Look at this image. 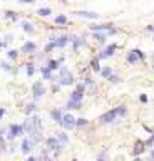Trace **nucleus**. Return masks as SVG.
Listing matches in <instances>:
<instances>
[{"instance_id":"obj_1","label":"nucleus","mask_w":154,"mask_h":161,"mask_svg":"<svg viewBox=\"0 0 154 161\" xmlns=\"http://www.w3.org/2000/svg\"><path fill=\"white\" fill-rule=\"evenodd\" d=\"M47 150H49V151H54V154L59 156L60 153H62L60 139H59V138H49V139H47Z\"/></svg>"},{"instance_id":"obj_2","label":"nucleus","mask_w":154,"mask_h":161,"mask_svg":"<svg viewBox=\"0 0 154 161\" xmlns=\"http://www.w3.org/2000/svg\"><path fill=\"white\" fill-rule=\"evenodd\" d=\"M59 82H60V86H72L74 84V76H72V72H70L67 67H62Z\"/></svg>"},{"instance_id":"obj_3","label":"nucleus","mask_w":154,"mask_h":161,"mask_svg":"<svg viewBox=\"0 0 154 161\" xmlns=\"http://www.w3.org/2000/svg\"><path fill=\"white\" fill-rule=\"evenodd\" d=\"M24 127H25V131H27V133H32V131L40 129V119L37 118V116L30 118V119H27V121L24 123Z\"/></svg>"},{"instance_id":"obj_4","label":"nucleus","mask_w":154,"mask_h":161,"mask_svg":"<svg viewBox=\"0 0 154 161\" xmlns=\"http://www.w3.org/2000/svg\"><path fill=\"white\" fill-rule=\"evenodd\" d=\"M59 124L64 127V129H74V127H77L76 126V118H74L72 114H64V116H62V121Z\"/></svg>"},{"instance_id":"obj_5","label":"nucleus","mask_w":154,"mask_h":161,"mask_svg":"<svg viewBox=\"0 0 154 161\" xmlns=\"http://www.w3.org/2000/svg\"><path fill=\"white\" fill-rule=\"evenodd\" d=\"M24 131H25V127L22 126H19V124H10L9 127V134H7V139H14V138H17L19 134H24Z\"/></svg>"},{"instance_id":"obj_6","label":"nucleus","mask_w":154,"mask_h":161,"mask_svg":"<svg viewBox=\"0 0 154 161\" xmlns=\"http://www.w3.org/2000/svg\"><path fill=\"white\" fill-rule=\"evenodd\" d=\"M117 116H119V114H117V111H116V109H112V111H107L106 114H102L99 121H101L102 124H109V123L116 121V118H117Z\"/></svg>"},{"instance_id":"obj_7","label":"nucleus","mask_w":154,"mask_h":161,"mask_svg":"<svg viewBox=\"0 0 154 161\" xmlns=\"http://www.w3.org/2000/svg\"><path fill=\"white\" fill-rule=\"evenodd\" d=\"M116 51H117V45H116V44H109L101 54H99V59H107V57H112Z\"/></svg>"},{"instance_id":"obj_8","label":"nucleus","mask_w":154,"mask_h":161,"mask_svg":"<svg viewBox=\"0 0 154 161\" xmlns=\"http://www.w3.org/2000/svg\"><path fill=\"white\" fill-rule=\"evenodd\" d=\"M84 91H86V86H84V84H79L77 87L72 91V94H70V99H76V101H82V97H84Z\"/></svg>"},{"instance_id":"obj_9","label":"nucleus","mask_w":154,"mask_h":161,"mask_svg":"<svg viewBox=\"0 0 154 161\" xmlns=\"http://www.w3.org/2000/svg\"><path fill=\"white\" fill-rule=\"evenodd\" d=\"M34 146H35V144L30 141V138H24L22 144H20V150H22L24 154H29V153H30V150H32Z\"/></svg>"},{"instance_id":"obj_10","label":"nucleus","mask_w":154,"mask_h":161,"mask_svg":"<svg viewBox=\"0 0 154 161\" xmlns=\"http://www.w3.org/2000/svg\"><path fill=\"white\" fill-rule=\"evenodd\" d=\"M45 94V87L42 82H37V84H34V97L35 99H40Z\"/></svg>"},{"instance_id":"obj_11","label":"nucleus","mask_w":154,"mask_h":161,"mask_svg":"<svg viewBox=\"0 0 154 161\" xmlns=\"http://www.w3.org/2000/svg\"><path fill=\"white\" fill-rule=\"evenodd\" d=\"M37 51V44L35 42H25L22 45V52L24 54H34Z\"/></svg>"},{"instance_id":"obj_12","label":"nucleus","mask_w":154,"mask_h":161,"mask_svg":"<svg viewBox=\"0 0 154 161\" xmlns=\"http://www.w3.org/2000/svg\"><path fill=\"white\" fill-rule=\"evenodd\" d=\"M77 17H84V19H99V14H95V12H86V10H79L76 12Z\"/></svg>"},{"instance_id":"obj_13","label":"nucleus","mask_w":154,"mask_h":161,"mask_svg":"<svg viewBox=\"0 0 154 161\" xmlns=\"http://www.w3.org/2000/svg\"><path fill=\"white\" fill-rule=\"evenodd\" d=\"M30 136V141L34 143V144H39L40 141H42V133H40V129H37V131H32V133H29Z\"/></svg>"},{"instance_id":"obj_14","label":"nucleus","mask_w":154,"mask_h":161,"mask_svg":"<svg viewBox=\"0 0 154 161\" xmlns=\"http://www.w3.org/2000/svg\"><path fill=\"white\" fill-rule=\"evenodd\" d=\"M40 72H42V76H44L45 81H55V77L52 76V71L49 69V65H47V67H42V69H40Z\"/></svg>"},{"instance_id":"obj_15","label":"nucleus","mask_w":154,"mask_h":161,"mask_svg":"<svg viewBox=\"0 0 154 161\" xmlns=\"http://www.w3.org/2000/svg\"><path fill=\"white\" fill-rule=\"evenodd\" d=\"M69 39H70V37L69 35H60L59 37V39H55V44H57V47H65V45H67L69 44Z\"/></svg>"},{"instance_id":"obj_16","label":"nucleus","mask_w":154,"mask_h":161,"mask_svg":"<svg viewBox=\"0 0 154 161\" xmlns=\"http://www.w3.org/2000/svg\"><path fill=\"white\" fill-rule=\"evenodd\" d=\"M94 32H104V30H111L112 29V24H104V25H90Z\"/></svg>"},{"instance_id":"obj_17","label":"nucleus","mask_w":154,"mask_h":161,"mask_svg":"<svg viewBox=\"0 0 154 161\" xmlns=\"http://www.w3.org/2000/svg\"><path fill=\"white\" fill-rule=\"evenodd\" d=\"M20 25H22V29H24V32H27V34H34V32H35V29H34V25H32L30 22H27V20H24V22L20 24Z\"/></svg>"},{"instance_id":"obj_18","label":"nucleus","mask_w":154,"mask_h":161,"mask_svg":"<svg viewBox=\"0 0 154 161\" xmlns=\"http://www.w3.org/2000/svg\"><path fill=\"white\" fill-rule=\"evenodd\" d=\"M62 116H64V114H62V109H54L52 113H51V118L55 123H60L62 121Z\"/></svg>"},{"instance_id":"obj_19","label":"nucleus","mask_w":154,"mask_h":161,"mask_svg":"<svg viewBox=\"0 0 154 161\" xmlns=\"http://www.w3.org/2000/svg\"><path fill=\"white\" fill-rule=\"evenodd\" d=\"M137 60H139V56H137V51L134 49V51H131L127 54V62L134 64V62H137Z\"/></svg>"},{"instance_id":"obj_20","label":"nucleus","mask_w":154,"mask_h":161,"mask_svg":"<svg viewBox=\"0 0 154 161\" xmlns=\"http://www.w3.org/2000/svg\"><path fill=\"white\" fill-rule=\"evenodd\" d=\"M67 109H81V101H76V99H69L67 102Z\"/></svg>"},{"instance_id":"obj_21","label":"nucleus","mask_w":154,"mask_h":161,"mask_svg":"<svg viewBox=\"0 0 154 161\" xmlns=\"http://www.w3.org/2000/svg\"><path fill=\"white\" fill-rule=\"evenodd\" d=\"M34 111H35V104H34V102H29V104L24 107V114H25V116H30Z\"/></svg>"},{"instance_id":"obj_22","label":"nucleus","mask_w":154,"mask_h":161,"mask_svg":"<svg viewBox=\"0 0 154 161\" xmlns=\"http://www.w3.org/2000/svg\"><path fill=\"white\" fill-rule=\"evenodd\" d=\"M76 126L77 127H86V126H89V121H87L86 118H79V119H76Z\"/></svg>"},{"instance_id":"obj_23","label":"nucleus","mask_w":154,"mask_h":161,"mask_svg":"<svg viewBox=\"0 0 154 161\" xmlns=\"http://www.w3.org/2000/svg\"><path fill=\"white\" fill-rule=\"evenodd\" d=\"M60 62H62V59H59V60H49V69H51V71H57Z\"/></svg>"},{"instance_id":"obj_24","label":"nucleus","mask_w":154,"mask_h":161,"mask_svg":"<svg viewBox=\"0 0 154 161\" xmlns=\"http://www.w3.org/2000/svg\"><path fill=\"white\" fill-rule=\"evenodd\" d=\"M144 146H146V143H141V141H137V143H136V150H134V154H141V153L144 151Z\"/></svg>"},{"instance_id":"obj_25","label":"nucleus","mask_w":154,"mask_h":161,"mask_svg":"<svg viewBox=\"0 0 154 161\" xmlns=\"http://www.w3.org/2000/svg\"><path fill=\"white\" fill-rule=\"evenodd\" d=\"M55 24H57V25H65V24H67V17H65V15H57V17H55Z\"/></svg>"},{"instance_id":"obj_26","label":"nucleus","mask_w":154,"mask_h":161,"mask_svg":"<svg viewBox=\"0 0 154 161\" xmlns=\"http://www.w3.org/2000/svg\"><path fill=\"white\" fill-rule=\"evenodd\" d=\"M101 74H102L104 79H109V77L112 76V69H111V67H104L102 71H101Z\"/></svg>"},{"instance_id":"obj_27","label":"nucleus","mask_w":154,"mask_h":161,"mask_svg":"<svg viewBox=\"0 0 154 161\" xmlns=\"http://www.w3.org/2000/svg\"><path fill=\"white\" fill-rule=\"evenodd\" d=\"M94 39L97 40V42H106L107 37H106V34H102V32H95V34H94Z\"/></svg>"},{"instance_id":"obj_28","label":"nucleus","mask_w":154,"mask_h":161,"mask_svg":"<svg viewBox=\"0 0 154 161\" xmlns=\"http://www.w3.org/2000/svg\"><path fill=\"white\" fill-rule=\"evenodd\" d=\"M52 10L51 9H39L37 10V15H40V17H47V15H51Z\"/></svg>"},{"instance_id":"obj_29","label":"nucleus","mask_w":154,"mask_h":161,"mask_svg":"<svg viewBox=\"0 0 154 161\" xmlns=\"http://www.w3.org/2000/svg\"><path fill=\"white\" fill-rule=\"evenodd\" d=\"M70 39H72V42H74V49H76V51L81 47L82 44H84V40H82V39H77V37H70Z\"/></svg>"},{"instance_id":"obj_30","label":"nucleus","mask_w":154,"mask_h":161,"mask_svg":"<svg viewBox=\"0 0 154 161\" xmlns=\"http://www.w3.org/2000/svg\"><path fill=\"white\" fill-rule=\"evenodd\" d=\"M90 65H92V69L95 72L101 71V65H99V57H95V59H92V62H90Z\"/></svg>"},{"instance_id":"obj_31","label":"nucleus","mask_w":154,"mask_h":161,"mask_svg":"<svg viewBox=\"0 0 154 161\" xmlns=\"http://www.w3.org/2000/svg\"><path fill=\"white\" fill-rule=\"evenodd\" d=\"M5 17H7V19H10V20H14V22H15V20L19 19V15L15 14V12H12V10H9V12H5Z\"/></svg>"},{"instance_id":"obj_32","label":"nucleus","mask_w":154,"mask_h":161,"mask_svg":"<svg viewBox=\"0 0 154 161\" xmlns=\"http://www.w3.org/2000/svg\"><path fill=\"white\" fill-rule=\"evenodd\" d=\"M116 111H117L119 116H126V113H127L126 106H117V107H116Z\"/></svg>"},{"instance_id":"obj_33","label":"nucleus","mask_w":154,"mask_h":161,"mask_svg":"<svg viewBox=\"0 0 154 161\" xmlns=\"http://www.w3.org/2000/svg\"><path fill=\"white\" fill-rule=\"evenodd\" d=\"M57 138L60 139V143H64V144H67L69 143V136L67 134H64V133H60L59 136H57Z\"/></svg>"},{"instance_id":"obj_34","label":"nucleus","mask_w":154,"mask_h":161,"mask_svg":"<svg viewBox=\"0 0 154 161\" xmlns=\"http://www.w3.org/2000/svg\"><path fill=\"white\" fill-rule=\"evenodd\" d=\"M27 74H29V76H34V74H35V65L34 64L27 65Z\"/></svg>"},{"instance_id":"obj_35","label":"nucleus","mask_w":154,"mask_h":161,"mask_svg":"<svg viewBox=\"0 0 154 161\" xmlns=\"http://www.w3.org/2000/svg\"><path fill=\"white\" fill-rule=\"evenodd\" d=\"M54 47H57V44H55V40H54V42H51V44H47L45 45V52H51Z\"/></svg>"},{"instance_id":"obj_36","label":"nucleus","mask_w":154,"mask_h":161,"mask_svg":"<svg viewBox=\"0 0 154 161\" xmlns=\"http://www.w3.org/2000/svg\"><path fill=\"white\" fill-rule=\"evenodd\" d=\"M17 56H19L17 51H9V57H10V59H17Z\"/></svg>"},{"instance_id":"obj_37","label":"nucleus","mask_w":154,"mask_h":161,"mask_svg":"<svg viewBox=\"0 0 154 161\" xmlns=\"http://www.w3.org/2000/svg\"><path fill=\"white\" fill-rule=\"evenodd\" d=\"M136 51H137V56H139V59L144 60V59H146V54H144L143 51H139V49H136Z\"/></svg>"},{"instance_id":"obj_38","label":"nucleus","mask_w":154,"mask_h":161,"mask_svg":"<svg viewBox=\"0 0 154 161\" xmlns=\"http://www.w3.org/2000/svg\"><path fill=\"white\" fill-rule=\"evenodd\" d=\"M141 102H147V96H146V94H141Z\"/></svg>"},{"instance_id":"obj_39","label":"nucleus","mask_w":154,"mask_h":161,"mask_svg":"<svg viewBox=\"0 0 154 161\" xmlns=\"http://www.w3.org/2000/svg\"><path fill=\"white\" fill-rule=\"evenodd\" d=\"M17 2H20V3H34L35 0H17Z\"/></svg>"},{"instance_id":"obj_40","label":"nucleus","mask_w":154,"mask_h":161,"mask_svg":"<svg viewBox=\"0 0 154 161\" xmlns=\"http://www.w3.org/2000/svg\"><path fill=\"white\" fill-rule=\"evenodd\" d=\"M97 158H99V159H107V154H106V153H101Z\"/></svg>"},{"instance_id":"obj_41","label":"nucleus","mask_w":154,"mask_h":161,"mask_svg":"<svg viewBox=\"0 0 154 161\" xmlns=\"http://www.w3.org/2000/svg\"><path fill=\"white\" fill-rule=\"evenodd\" d=\"M109 81H111V82H117L119 79H117V77H116V76H111V77H109Z\"/></svg>"},{"instance_id":"obj_42","label":"nucleus","mask_w":154,"mask_h":161,"mask_svg":"<svg viewBox=\"0 0 154 161\" xmlns=\"http://www.w3.org/2000/svg\"><path fill=\"white\" fill-rule=\"evenodd\" d=\"M2 67L5 69V71H10V67H9V64H7V62H3V64H2Z\"/></svg>"},{"instance_id":"obj_43","label":"nucleus","mask_w":154,"mask_h":161,"mask_svg":"<svg viewBox=\"0 0 154 161\" xmlns=\"http://www.w3.org/2000/svg\"><path fill=\"white\" fill-rule=\"evenodd\" d=\"M3 114H5V109H3V107H0V119L3 118Z\"/></svg>"}]
</instances>
